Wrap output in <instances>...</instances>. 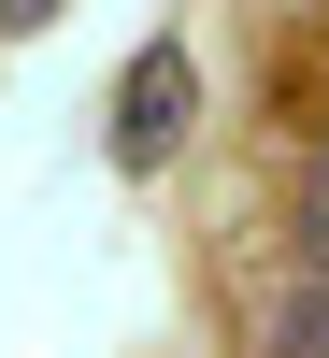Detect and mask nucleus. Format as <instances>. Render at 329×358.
Instances as JSON below:
<instances>
[{
  "instance_id": "2",
  "label": "nucleus",
  "mask_w": 329,
  "mask_h": 358,
  "mask_svg": "<svg viewBox=\"0 0 329 358\" xmlns=\"http://www.w3.org/2000/svg\"><path fill=\"white\" fill-rule=\"evenodd\" d=\"M272 358H329V287H301V301H286V330H272Z\"/></svg>"
},
{
  "instance_id": "3",
  "label": "nucleus",
  "mask_w": 329,
  "mask_h": 358,
  "mask_svg": "<svg viewBox=\"0 0 329 358\" xmlns=\"http://www.w3.org/2000/svg\"><path fill=\"white\" fill-rule=\"evenodd\" d=\"M301 244H315V287H329V158H315V187H301Z\"/></svg>"
},
{
  "instance_id": "1",
  "label": "nucleus",
  "mask_w": 329,
  "mask_h": 358,
  "mask_svg": "<svg viewBox=\"0 0 329 358\" xmlns=\"http://www.w3.org/2000/svg\"><path fill=\"white\" fill-rule=\"evenodd\" d=\"M187 115H200V57H187V43H143L129 86H115V172H172Z\"/></svg>"
},
{
  "instance_id": "4",
  "label": "nucleus",
  "mask_w": 329,
  "mask_h": 358,
  "mask_svg": "<svg viewBox=\"0 0 329 358\" xmlns=\"http://www.w3.org/2000/svg\"><path fill=\"white\" fill-rule=\"evenodd\" d=\"M43 15H57V0H0V29H43Z\"/></svg>"
}]
</instances>
